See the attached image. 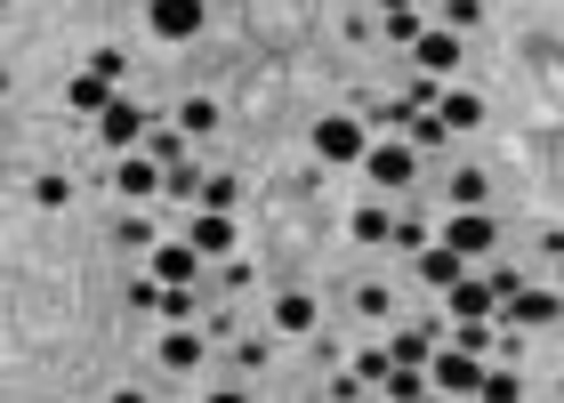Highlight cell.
Returning a JSON list of instances; mask_svg holds the SVG:
<instances>
[{
	"label": "cell",
	"mask_w": 564,
	"mask_h": 403,
	"mask_svg": "<svg viewBox=\"0 0 564 403\" xmlns=\"http://www.w3.org/2000/svg\"><path fill=\"white\" fill-rule=\"evenodd\" d=\"M364 154H371V121L364 113H323L315 121V162L339 170V162H364Z\"/></svg>",
	"instance_id": "obj_1"
},
{
	"label": "cell",
	"mask_w": 564,
	"mask_h": 403,
	"mask_svg": "<svg viewBox=\"0 0 564 403\" xmlns=\"http://www.w3.org/2000/svg\"><path fill=\"white\" fill-rule=\"evenodd\" d=\"M435 395H484V356H476V347H435Z\"/></svg>",
	"instance_id": "obj_2"
},
{
	"label": "cell",
	"mask_w": 564,
	"mask_h": 403,
	"mask_svg": "<svg viewBox=\"0 0 564 403\" xmlns=\"http://www.w3.org/2000/svg\"><path fill=\"white\" fill-rule=\"evenodd\" d=\"M364 170H371L379 186H412V178H420V145H412V138H371Z\"/></svg>",
	"instance_id": "obj_3"
},
{
	"label": "cell",
	"mask_w": 564,
	"mask_h": 403,
	"mask_svg": "<svg viewBox=\"0 0 564 403\" xmlns=\"http://www.w3.org/2000/svg\"><path fill=\"white\" fill-rule=\"evenodd\" d=\"M145 130H153V121H145V113L130 106V97H113V106L97 113V138H106L113 154H138V145H145Z\"/></svg>",
	"instance_id": "obj_4"
},
{
	"label": "cell",
	"mask_w": 564,
	"mask_h": 403,
	"mask_svg": "<svg viewBox=\"0 0 564 403\" xmlns=\"http://www.w3.org/2000/svg\"><path fill=\"white\" fill-rule=\"evenodd\" d=\"M202 17H210L202 0H145V24H153L162 41H194V33H202Z\"/></svg>",
	"instance_id": "obj_5"
},
{
	"label": "cell",
	"mask_w": 564,
	"mask_h": 403,
	"mask_svg": "<svg viewBox=\"0 0 564 403\" xmlns=\"http://www.w3.org/2000/svg\"><path fill=\"white\" fill-rule=\"evenodd\" d=\"M186 242L202 250V259H226V250H235V210H194L186 218Z\"/></svg>",
	"instance_id": "obj_6"
},
{
	"label": "cell",
	"mask_w": 564,
	"mask_h": 403,
	"mask_svg": "<svg viewBox=\"0 0 564 403\" xmlns=\"http://www.w3.org/2000/svg\"><path fill=\"white\" fill-rule=\"evenodd\" d=\"M444 242L459 250V259H484V250L500 242V226L484 218V210H452V226H444Z\"/></svg>",
	"instance_id": "obj_7"
},
{
	"label": "cell",
	"mask_w": 564,
	"mask_h": 403,
	"mask_svg": "<svg viewBox=\"0 0 564 403\" xmlns=\"http://www.w3.org/2000/svg\"><path fill=\"white\" fill-rule=\"evenodd\" d=\"M162 178H170V170H162V162H153V154H145V145H138V154H121V170H113V186H121V194H130V202H145V194H153V202H162Z\"/></svg>",
	"instance_id": "obj_8"
},
{
	"label": "cell",
	"mask_w": 564,
	"mask_h": 403,
	"mask_svg": "<svg viewBox=\"0 0 564 403\" xmlns=\"http://www.w3.org/2000/svg\"><path fill=\"white\" fill-rule=\"evenodd\" d=\"M412 65H420V73H435V81H444V73L459 65V33H452V24H427V33L412 41Z\"/></svg>",
	"instance_id": "obj_9"
},
{
	"label": "cell",
	"mask_w": 564,
	"mask_h": 403,
	"mask_svg": "<svg viewBox=\"0 0 564 403\" xmlns=\"http://www.w3.org/2000/svg\"><path fill=\"white\" fill-rule=\"evenodd\" d=\"M452 315H459V323H492V315H500L492 274H484V283H468V274H459V283H452Z\"/></svg>",
	"instance_id": "obj_10"
},
{
	"label": "cell",
	"mask_w": 564,
	"mask_h": 403,
	"mask_svg": "<svg viewBox=\"0 0 564 403\" xmlns=\"http://www.w3.org/2000/svg\"><path fill=\"white\" fill-rule=\"evenodd\" d=\"M194 274H202L194 242H153V283H194Z\"/></svg>",
	"instance_id": "obj_11"
},
{
	"label": "cell",
	"mask_w": 564,
	"mask_h": 403,
	"mask_svg": "<svg viewBox=\"0 0 564 403\" xmlns=\"http://www.w3.org/2000/svg\"><path fill=\"white\" fill-rule=\"evenodd\" d=\"M267 323H274V331H282V339H306V331H315V323H323V315H315V298H306V291H282Z\"/></svg>",
	"instance_id": "obj_12"
},
{
	"label": "cell",
	"mask_w": 564,
	"mask_h": 403,
	"mask_svg": "<svg viewBox=\"0 0 564 403\" xmlns=\"http://www.w3.org/2000/svg\"><path fill=\"white\" fill-rule=\"evenodd\" d=\"M459 274H468V259H459L452 242H427V250H420V283H427V291H452Z\"/></svg>",
	"instance_id": "obj_13"
},
{
	"label": "cell",
	"mask_w": 564,
	"mask_h": 403,
	"mask_svg": "<svg viewBox=\"0 0 564 403\" xmlns=\"http://www.w3.org/2000/svg\"><path fill=\"white\" fill-rule=\"evenodd\" d=\"M65 97H73V113H89V121H97V113H106L121 89L106 81V73H89V65H82V73H73V89H65Z\"/></svg>",
	"instance_id": "obj_14"
},
{
	"label": "cell",
	"mask_w": 564,
	"mask_h": 403,
	"mask_svg": "<svg viewBox=\"0 0 564 403\" xmlns=\"http://www.w3.org/2000/svg\"><path fill=\"white\" fill-rule=\"evenodd\" d=\"M556 315H564L556 291H517L508 298V323H524V331H541V323H556Z\"/></svg>",
	"instance_id": "obj_15"
},
{
	"label": "cell",
	"mask_w": 564,
	"mask_h": 403,
	"mask_svg": "<svg viewBox=\"0 0 564 403\" xmlns=\"http://www.w3.org/2000/svg\"><path fill=\"white\" fill-rule=\"evenodd\" d=\"M347 235L379 250V242H395V218H388V210H379V202H364V210H355V218H347Z\"/></svg>",
	"instance_id": "obj_16"
},
{
	"label": "cell",
	"mask_w": 564,
	"mask_h": 403,
	"mask_svg": "<svg viewBox=\"0 0 564 403\" xmlns=\"http://www.w3.org/2000/svg\"><path fill=\"white\" fill-rule=\"evenodd\" d=\"M202 186H210V170H194V162H170V178H162V202H202Z\"/></svg>",
	"instance_id": "obj_17"
},
{
	"label": "cell",
	"mask_w": 564,
	"mask_h": 403,
	"mask_svg": "<svg viewBox=\"0 0 564 403\" xmlns=\"http://www.w3.org/2000/svg\"><path fill=\"white\" fill-rule=\"evenodd\" d=\"M435 113H444V130H452V138H459V130H476V121H484V106H476L468 89H444V106H435Z\"/></svg>",
	"instance_id": "obj_18"
},
{
	"label": "cell",
	"mask_w": 564,
	"mask_h": 403,
	"mask_svg": "<svg viewBox=\"0 0 564 403\" xmlns=\"http://www.w3.org/2000/svg\"><path fill=\"white\" fill-rule=\"evenodd\" d=\"M484 194H492V186H484V170H452V186H444L452 210H484Z\"/></svg>",
	"instance_id": "obj_19"
},
{
	"label": "cell",
	"mask_w": 564,
	"mask_h": 403,
	"mask_svg": "<svg viewBox=\"0 0 564 403\" xmlns=\"http://www.w3.org/2000/svg\"><path fill=\"white\" fill-rule=\"evenodd\" d=\"M435 347H444V331H395V363H435Z\"/></svg>",
	"instance_id": "obj_20"
},
{
	"label": "cell",
	"mask_w": 564,
	"mask_h": 403,
	"mask_svg": "<svg viewBox=\"0 0 564 403\" xmlns=\"http://www.w3.org/2000/svg\"><path fill=\"white\" fill-rule=\"evenodd\" d=\"M162 363L170 371H202V331H170L162 339Z\"/></svg>",
	"instance_id": "obj_21"
},
{
	"label": "cell",
	"mask_w": 564,
	"mask_h": 403,
	"mask_svg": "<svg viewBox=\"0 0 564 403\" xmlns=\"http://www.w3.org/2000/svg\"><path fill=\"white\" fill-rule=\"evenodd\" d=\"M379 33H388L395 48H412V41L427 33V24H420V9H388V17H379Z\"/></svg>",
	"instance_id": "obj_22"
},
{
	"label": "cell",
	"mask_w": 564,
	"mask_h": 403,
	"mask_svg": "<svg viewBox=\"0 0 564 403\" xmlns=\"http://www.w3.org/2000/svg\"><path fill=\"white\" fill-rule=\"evenodd\" d=\"M177 130H186V138L218 130V106H210V97H186V106H177Z\"/></svg>",
	"instance_id": "obj_23"
},
{
	"label": "cell",
	"mask_w": 564,
	"mask_h": 403,
	"mask_svg": "<svg viewBox=\"0 0 564 403\" xmlns=\"http://www.w3.org/2000/svg\"><path fill=\"white\" fill-rule=\"evenodd\" d=\"M145 154L162 162V170H170V162H186V130H145Z\"/></svg>",
	"instance_id": "obj_24"
},
{
	"label": "cell",
	"mask_w": 564,
	"mask_h": 403,
	"mask_svg": "<svg viewBox=\"0 0 564 403\" xmlns=\"http://www.w3.org/2000/svg\"><path fill=\"white\" fill-rule=\"evenodd\" d=\"M33 202H41V210H65V202H73V178H65V170H48V178H33Z\"/></svg>",
	"instance_id": "obj_25"
},
{
	"label": "cell",
	"mask_w": 564,
	"mask_h": 403,
	"mask_svg": "<svg viewBox=\"0 0 564 403\" xmlns=\"http://www.w3.org/2000/svg\"><path fill=\"white\" fill-rule=\"evenodd\" d=\"M355 371H364L371 388H388V371H395V347H364V356H355Z\"/></svg>",
	"instance_id": "obj_26"
},
{
	"label": "cell",
	"mask_w": 564,
	"mask_h": 403,
	"mask_svg": "<svg viewBox=\"0 0 564 403\" xmlns=\"http://www.w3.org/2000/svg\"><path fill=\"white\" fill-rule=\"evenodd\" d=\"M323 395H330V403H347V395H371V380L347 363V371H330V380H323Z\"/></svg>",
	"instance_id": "obj_27"
},
{
	"label": "cell",
	"mask_w": 564,
	"mask_h": 403,
	"mask_svg": "<svg viewBox=\"0 0 564 403\" xmlns=\"http://www.w3.org/2000/svg\"><path fill=\"white\" fill-rule=\"evenodd\" d=\"M235 202H242V186H235V178H210V186H202V202H194V210H235Z\"/></svg>",
	"instance_id": "obj_28"
},
{
	"label": "cell",
	"mask_w": 564,
	"mask_h": 403,
	"mask_svg": "<svg viewBox=\"0 0 564 403\" xmlns=\"http://www.w3.org/2000/svg\"><path fill=\"white\" fill-rule=\"evenodd\" d=\"M403 138H412V145H420V154H427V145H444L452 130H444V113H420V121H412V130H403Z\"/></svg>",
	"instance_id": "obj_29"
},
{
	"label": "cell",
	"mask_w": 564,
	"mask_h": 403,
	"mask_svg": "<svg viewBox=\"0 0 564 403\" xmlns=\"http://www.w3.org/2000/svg\"><path fill=\"white\" fill-rule=\"evenodd\" d=\"M113 242L121 250H153V226L145 218H113Z\"/></svg>",
	"instance_id": "obj_30"
},
{
	"label": "cell",
	"mask_w": 564,
	"mask_h": 403,
	"mask_svg": "<svg viewBox=\"0 0 564 403\" xmlns=\"http://www.w3.org/2000/svg\"><path fill=\"white\" fill-rule=\"evenodd\" d=\"M484 395H492V403H517L524 380H517V371H484Z\"/></svg>",
	"instance_id": "obj_31"
},
{
	"label": "cell",
	"mask_w": 564,
	"mask_h": 403,
	"mask_svg": "<svg viewBox=\"0 0 564 403\" xmlns=\"http://www.w3.org/2000/svg\"><path fill=\"white\" fill-rule=\"evenodd\" d=\"M452 339H459V347H476V356H492V339H500V331H492V323H459Z\"/></svg>",
	"instance_id": "obj_32"
},
{
	"label": "cell",
	"mask_w": 564,
	"mask_h": 403,
	"mask_svg": "<svg viewBox=\"0 0 564 403\" xmlns=\"http://www.w3.org/2000/svg\"><path fill=\"white\" fill-rule=\"evenodd\" d=\"M476 17H484V0H444V24H452V33H468Z\"/></svg>",
	"instance_id": "obj_33"
},
{
	"label": "cell",
	"mask_w": 564,
	"mask_h": 403,
	"mask_svg": "<svg viewBox=\"0 0 564 403\" xmlns=\"http://www.w3.org/2000/svg\"><path fill=\"white\" fill-rule=\"evenodd\" d=\"M89 73H106V81L121 89V73H130V57H121V48H97V57H89Z\"/></svg>",
	"instance_id": "obj_34"
},
{
	"label": "cell",
	"mask_w": 564,
	"mask_h": 403,
	"mask_svg": "<svg viewBox=\"0 0 564 403\" xmlns=\"http://www.w3.org/2000/svg\"><path fill=\"white\" fill-rule=\"evenodd\" d=\"M388 9H420V0H379V17H388Z\"/></svg>",
	"instance_id": "obj_35"
},
{
	"label": "cell",
	"mask_w": 564,
	"mask_h": 403,
	"mask_svg": "<svg viewBox=\"0 0 564 403\" xmlns=\"http://www.w3.org/2000/svg\"><path fill=\"white\" fill-rule=\"evenodd\" d=\"M556 274H564V250H556Z\"/></svg>",
	"instance_id": "obj_36"
}]
</instances>
